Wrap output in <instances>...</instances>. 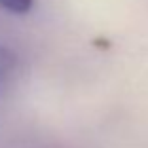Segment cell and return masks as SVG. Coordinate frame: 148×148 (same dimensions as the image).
Returning <instances> with one entry per match:
<instances>
[{
  "label": "cell",
  "instance_id": "cell-2",
  "mask_svg": "<svg viewBox=\"0 0 148 148\" xmlns=\"http://www.w3.org/2000/svg\"><path fill=\"white\" fill-rule=\"evenodd\" d=\"M32 4H34V0H0V8L12 13H27L32 8Z\"/></svg>",
  "mask_w": 148,
  "mask_h": 148
},
{
  "label": "cell",
  "instance_id": "cell-1",
  "mask_svg": "<svg viewBox=\"0 0 148 148\" xmlns=\"http://www.w3.org/2000/svg\"><path fill=\"white\" fill-rule=\"evenodd\" d=\"M13 69H15V57L12 55L10 49L0 46V87L10 80Z\"/></svg>",
  "mask_w": 148,
  "mask_h": 148
}]
</instances>
